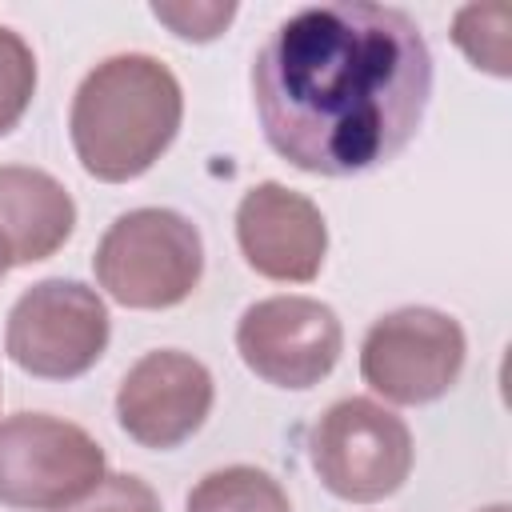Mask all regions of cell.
Masks as SVG:
<instances>
[{
    "label": "cell",
    "mask_w": 512,
    "mask_h": 512,
    "mask_svg": "<svg viewBox=\"0 0 512 512\" xmlns=\"http://www.w3.org/2000/svg\"><path fill=\"white\" fill-rule=\"evenodd\" d=\"M432 100L420 24L388 4H308L284 16L252 60L264 140L300 172L360 176L416 136Z\"/></svg>",
    "instance_id": "1"
},
{
    "label": "cell",
    "mask_w": 512,
    "mask_h": 512,
    "mask_svg": "<svg viewBox=\"0 0 512 512\" xmlns=\"http://www.w3.org/2000/svg\"><path fill=\"white\" fill-rule=\"evenodd\" d=\"M180 116L184 92L176 72L148 52H116L80 80L68 136L88 176L128 184L168 152Z\"/></svg>",
    "instance_id": "2"
},
{
    "label": "cell",
    "mask_w": 512,
    "mask_h": 512,
    "mask_svg": "<svg viewBox=\"0 0 512 512\" xmlns=\"http://www.w3.org/2000/svg\"><path fill=\"white\" fill-rule=\"evenodd\" d=\"M96 284L124 308L160 312L184 304L204 276L200 228L172 208L120 212L92 256Z\"/></svg>",
    "instance_id": "3"
},
{
    "label": "cell",
    "mask_w": 512,
    "mask_h": 512,
    "mask_svg": "<svg viewBox=\"0 0 512 512\" xmlns=\"http://www.w3.org/2000/svg\"><path fill=\"white\" fill-rule=\"evenodd\" d=\"M108 476L104 448L80 424L52 412L0 420V504L16 512H60Z\"/></svg>",
    "instance_id": "4"
},
{
    "label": "cell",
    "mask_w": 512,
    "mask_h": 512,
    "mask_svg": "<svg viewBox=\"0 0 512 512\" xmlns=\"http://www.w3.org/2000/svg\"><path fill=\"white\" fill-rule=\"evenodd\" d=\"M308 456L332 496L348 504H376L408 480L412 432L392 408L368 396H348L312 424Z\"/></svg>",
    "instance_id": "5"
},
{
    "label": "cell",
    "mask_w": 512,
    "mask_h": 512,
    "mask_svg": "<svg viewBox=\"0 0 512 512\" xmlns=\"http://www.w3.org/2000/svg\"><path fill=\"white\" fill-rule=\"evenodd\" d=\"M112 320L96 288L48 276L20 292L8 312L4 352L36 380H76L108 348Z\"/></svg>",
    "instance_id": "6"
},
{
    "label": "cell",
    "mask_w": 512,
    "mask_h": 512,
    "mask_svg": "<svg viewBox=\"0 0 512 512\" xmlns=\"http://www.w3.org/2000/svg\"><path fill=\"white\" fill-rule=\"evenodd\" d=\"M464 328L456 316L408 304L372 320L360 344V376L392 404L440 400L464 368Z\"/></svg>",
    "instance_id": "7"
},
{
    "label": "cell",
    "mask_w": 512,
    "mask_h": 512,
    "mask_svg": "<svg viewBox=\"0 0 512 512\" xmlns=\"http://www.w3.org/2000/svg\"><path fill=\"white\" fill-rule=\"evenodd\" d=\"M344 348L340 316L316 296H264L240 312L236 352L264 384L312 388Z\"/></svg>",
    "instance_id": "8"
},
{
    "label": "cell",
    "mask_w": 512,
    "mask_h": 512,
    "mask_svg": "<svg viewBox=\"0 0 512 512\" xmlns=\"http://www.w3.org/2000/svg\"><path fill=\"white\" fill-rule=\"evenodd\" d=\"M212 372L180 348L144 352L116 388V420L140 448L168 452L184 444L212 412Z\"/></svg>",
    "instance_id": "9"
},
{
    "label": "cell",
    "mask_w": 512,
    "mask_h": 512,
    "mask_svg": "<svg viewBox=\"0 0 512 512\" xmlns=\"http://www.w3.org/2000/svg\"><path fill=\"white\" fill-rule=\"evenodd\" d=\"M236 244L256 276L308 284L324 268L328 224L304 192L280 180H264L252 184L236 204Z\"/></svg>",
    "instance_id": "10"
},
{
    "label": "cell",
    "mask_w": 512,
    "mask_h": 512,
    "mask_svg": "<svg viewBox=\"0 0 512 512\" xmlns=\"http://www.w3.org/2000/svg\"><path fill=\"white\" fill-rule=\"evenodd\" d=\"M76 228L72 192L44 168L0 164V240L12 264H36L64 248Z\"/></svg>",
    "instance_id": "11"
},
{
    "label": "cell",
    "mask_w": 512,
    "mask_h": 512,
    "mask_svg": "<svg viewBox=\"0 0 512 512\" xmlns=\"http://www.w3.org/2000/svg\"><path fill=\"white\" fill-rule=\"evenodd\" d=\"M184 512H292V504L272 472L228 464L192 484Z\"/></svg>",
    "instance_id": "12"
},
{
    "label": "cell",
    "mask_w": 512,
    "mask_h": 512,
    "mask_svg": "<svg viewBox=\"0 0 512 512\" xmlns=\"http://www.w3.org/2000/svg\"><path fill=\"white\" fill-rule=\"evenodd\" d=\"M452 40L472 68L508 80L512 76V8L508 4H464L452 16Z\"/></svg>",
    "instance_id": "13"
},
{
    "label": "cell",
    "mask_w": 512,
    "mask_h": 512,
    "mask_svg": "<svg viewBox=\"0 0 512 512\" xmlns=\"http://www.w3.org/2000/svg\"><path fill=\"white\" fill-rule=\"evenodd\" d=\"M32 92H36V56L16 28L0 24V136L20 124V116L32 104Z\"/></svg>",
    "instance_id": "14"
},
{
    "label": "cell",
    "mask_w": 512,
    "mask_h": 512,
    "mask_svg": "<svg viewBox=\"0 0 512 512\" xmlns=\"http://www.w3.org/2000/svg\"><path fill=\"white\" fill-rule=\"evenodd\" d=\"M152 16L180 40H216L232 16H236V4L232 0H180V4H152Z\"/></svg>",
    "instance_id": "15"
},
{
    "label": "cell",
    "mask_w": 512,
    "mask_h": 512,
    "mask_svg": "<svg viewBox=\"0 0 512 512\" xmlns=\"http://www.w3.org/2000/svg\"><path fill=\"white\" fill-rule=\"evenodd\" d=\"M60 512H160V496L132 472H108L84 500Z\"/></svg>",
    "instance_id": "16"
},
{
    "label": "cell",
    "mask_w": 512,
    "mask_h": 512,
    "mask_svg": "<svg viewBox=\"0 0 512 512\" xmlns=\"http://www.w3.org/2000/svg\"><path fill=\"white\" fill-rule=\"evenodd\" d=\"M8 268H12V256H8V244L0 240V280L8 276Z\"/></svg>",
    "instance_id": "17"
},
{
    "label": "cell",
    "mask_w": 512,
    "mask_h": 512,
    "mask_svg": "<svg viewBox=\"0 0 512 512\" xmlns=\"http://www.w3.org/2000/svg\"><path fill=\"white\" fill-rule=\"evenodd\" d=\"M480 512H512L508 504H488V508H480Z\"/></svg>",
    "instance_id": "18"
}]
</instances>
